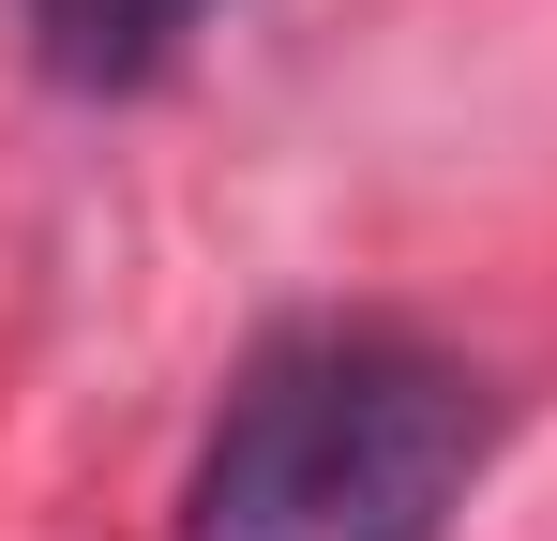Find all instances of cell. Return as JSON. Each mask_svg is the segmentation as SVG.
<instances>
[{"mask_svg": "<svg viewBox=\"0 0 557 541\" xmlns=\"http://www.w3.org/2000/svg\"><path fill=\"white\" fill-rule=\"evenodd\" d=\"M482 481V376L422 331H286L242 361L182 481V541H453Z\"/></svg>", "mask_w": 557, "mask_h": 541, "instance_id": "cell-1", "label": "cell"}, {"mask_svg": "<svg viewBox=\"0 0 557 541\" xmlns=\"http://www.w3.org/2000/svg\"><path fill=\"white\" fill-rule=\"evenodd\" d=\"M196 15L211 0H30V46L61 90H151L196 46Z\"/></svg>", "mask_w": 557, "mask_h": 541, "instance_id": "cell-2", "label": "cell"}]
</instances>
